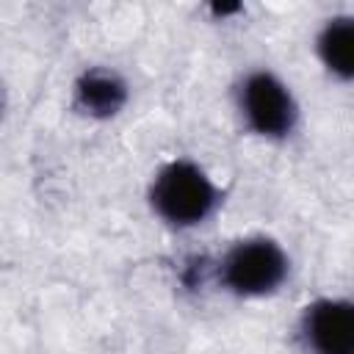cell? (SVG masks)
Here are the masks:
<instances>
[{
  "label": "cell",
  "mask_w": 354,
  "mask_h": 354,
  "mask_svg": "<svg viewBox=\"0 0 354 354\" xmlns=\"http://www.w3.org/2000/svg\"><path fill=\"white\" fill-rule=\"evenodd\" d=\"M321 55L326 61V66L332 72H337L340 77L351 75V64H354V28L351 19H335L326 25L324 36H321Z\"/></svg>",
  "instance_id": "6"
},
{
  "label": "cell",
  "mask_w": 354,
  "mask_h": 354,
  "mask_svg": "<svg viewBox=\"0 0 354 354\" xmlns=\"http://www.w3.org/2000/svg\"><path fill=\"white\" fill-rule=\"evenodd\" d=\"M285 268L288 263L277 243L246 241L230 252L224 263V279L238 293H266L282 282Z\"/></svg>",
  "instance_id": "2"
},
{
  "label": "cell",
  "mask_w": 354,
  "mask_h": 354,
  "mask_svg": "<svg viewBox=\"0 0 354 354\" xmlns=\"http://www.w3.org/2000/svg\"><path fill=\"white\" fill-rule=\"evenodd\" d=\"M77 100L91 113H113L124 102V86L108 72H88L77 83Z\"/></svg>",
  "instance_id": "5"
},
{
  "label": "cell",
  "mask_w": 354,
  "mask_h": 354,
  "mask_svg": "<svg viewBox=\"0 0 354 354\" xmlns=\"http://www.w3.org/2000/svg\"><path fill=\"white\" fill-rule=\"evenodd\" d=\"M158 213L174 224H196L216 205V188L194 163H169L152 188Z\"/></svg>",
  "instance_id": "1"
},
{
  "label": "cell",
  "mask_w": 354,
  "mask_h": 354,
  "mask_svg": "<svg viewBox=\"0 0 354 354\" xmlns=\"http://www.w3.org/2000/svg\"><path fill=\"white\" fill-rule=\"evenodd\" d=\"M243 111L252 127L263 136H282L293 124V100L285 91V86L266 75L257 72L246 80L243 86Z\"/></svg>",
  "instance_id": "3"
},
{
  "label": "cell",
  "mask_w": 354,
  "mask_h": 354,
  "mask_svg": "<svg viewBox=\"0 0 354 354\" xmlns=\"http://www.w3.org/2000/svg\"><path fill=\"white\" fill-rule=\"evenodd\" d=\"M304 335L315 354L354 351V310L348 301H315L304 315Z\"/></svg>",
  "instance_id": "4"
}]
</instances>
